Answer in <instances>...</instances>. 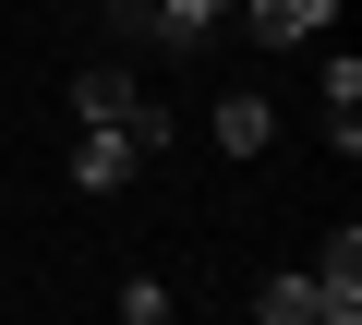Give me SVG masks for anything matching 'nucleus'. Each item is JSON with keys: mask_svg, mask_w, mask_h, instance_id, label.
Returning a JSON list of instances; mask_svg holds the SVG:
<instances>
[{"mask_svg": "<svg viewBox=\"0 0 362 325\" xmlns=\"http://www.w3.org/2000/svg\"><path fill=\"white\" fill-rule=\"evenodd\" d=\"M326 13H338V0H326Z\"/></svg>", "mask_w": 362, "mask_h": 325, "instance_id": "nucleus-8", "label": "nucleus"}, {"mask_svg": "<svg viewBox=\"0 0 362 325\" xmlns=\"http://www.w3.org/2000/svg\"><path fill=\"white\" fill-rule=\"evenodd\" d=\"M206 133H218L230 157H266V145H278V109H266V97L242 85V97H218V109H206Z\"/></svg>", "mask_w": 362, "mask_h": 325, "instance_id": "nucleus-7", "label": "nucleus"}, {"mask_svg": "<svg viewBox=\"0 0 362 325\" xmlns=\"http://www.w3.org/2000/svg\"><path fill=\"white\" fill-rule=\"evenodd\" d=\"M73 121H97V133H133L145 157L169 145V109L145 97V73H133V61H97V73H73Z\"/></svg>", "mask_w": 362, "mask_h": 325, "instance_id": "nucleus-1", "label": "nucleus"}, {"mask_svg": "<svg viewBox=\"0 0 362 325\" xmlns=\"http://www.w3.org/2000/svg\"><path fill=\"white\" fill-rule=\"evenodd\" d=\"M314 289H326V325H350V313H362V229H326Z\"/></svg>", "mask_w": 362, "mask_h": 325, "instance_id": "nucleus-5", "label": "nucleus"}, {"mask_svg": "<svg viewBox=\"0 0 362 325\" xmlns=\"http://www.w3.org/2000/svg\"><path fill=\"white\" fill-rule=\"evenodd\" d=\"M230 25H242L254 49H314V37H326V0H230Z\"/></svg>", "mask_w": 362, "mask_h": 325, "instance_id": "nucleus-3", "label": "nucleus"}, {"mask_svg": "<svg viewBox=\"0 0 362 325\" xmlns=\"http://www.w3.org/2000/svg\"><path fill=\"white\" fill-rule=\"evenodd\" d=\"M109 13H121V25L157 49V61H194V49L230 25V0H109Z\"/></svg>", "mask_w": 362, "mask_h": 325, "instance_id": "nucleus-2", "label": "nucleus"}, {"mask_svg": "<svg viewBox=\"0 0 362 325\" xmlns=\"http://www.w3.org/2000/svg\"><path fill=\"white\" fill-rule=\"evenodd\" d=\"M133 169H145V145H133V133H97V121H85V145H73V193H121Z\"/></svg>", "mask_w": 362, "mask_h": 325, "instance_id": "nucleus-4", "label": "nucleus"}, {"mask_svg": "<svg viewBox=\"0 0 362 325\" xmlns=\"http://www.w3.org/2000/svg\"><path fill=\"white\" fill-rule=\"evenodd\" d=\"M242 313H254V325H326V289H314V265H302V277H254Z\"/></svg>", "mask_w": 362, "mask_h": 325, "instance_id": "nucleus-6", "label": "nucleus"}]
</instances>
